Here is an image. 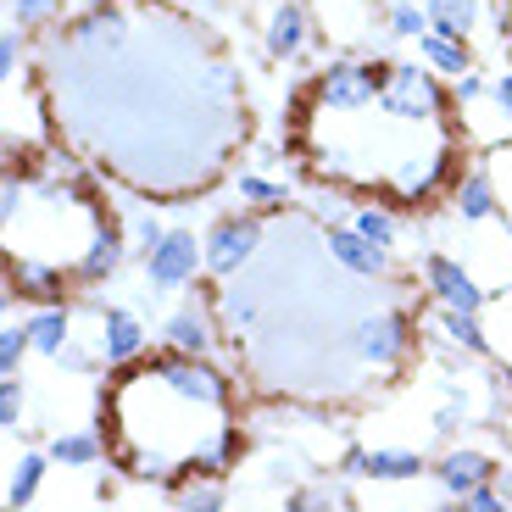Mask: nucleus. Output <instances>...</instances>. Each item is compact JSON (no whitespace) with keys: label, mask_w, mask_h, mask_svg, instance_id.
<instances>
[{"label":"nucleus","mask_w":512,"mask_h":512,"mask_svg":"<svg viewBox=\"0 0 512 512\" xmlns=\"http://www.w3.org/2000/svg\"><path fill=\"white\" fill-rule=\"evenodd\" d=\"M379 106L390 117H407V123H451L457 95L440 84V73L429 62H390L384 67Z\"/></svg>","instance_id":"f257e3e1"},{"label":"nucleus","mask_w":512,"mask_h":512,"mask_svg":"<svg viewBox=\"0 0 512 512\" xmlns=\"http://www.w3.org/2000/svg\"><path fill=\"white\" fill-rule=\"evenodd\" d=\"M384 67L390 62H368V56H329V62L312 73L307 106L318 112H368L384 90Z\"/></svg>","instance_id":"f03ea898"},{"label":"nucleus","mask_w":512,"mask_h":512,"mask_svg":"<svg viewBox=\"0 0 512 512\" xmlns=\"http://www.w3.org/2000/svg\"><path fill=\"white\" fill-rule=\"evenodd\" d=\"M201 240H206V279L229 284L262 256L268 223H262V212H229V218H218Z\"/></svg>","instance_id":"7ed1b4c3"},{"label":"nucleus","mask_w":512,"mask_h":512,"mask_svg":"<svg viewBox=\"0 0 512 512\" xmlns=\"http://www.w3.org/2000/svg\"><path fill=\"white\" fill-rule=\"evenodd\" d=\"M412 340H418V329H412V318L401 307L362 312V318L351 323V351H357V362L368 373H396L401 362H407Z\"/></svg>","instance_id":"20e7f679"},{"label":"nucleus","mask_w":512,"mask_h":512,"mask_svg":"<svg viewBox=\"0 0 512 512\" xmlns=\"http://www.w3.org/2000/svg\"><path fill=\"white\" fill-rule=\"evenodd\" d=\"M73 268L51 262V256H28V251H12L6 256V295L0 301H28V307H56V301H73Z\"/></svg>","instance_id":"39448f33"},{"label":"nucleus","mask_w":512,"mask_h":512,"mask_svg":"<svg viewBox=\"0 0 512 512\" xmlns=\"http://www.w3.org/2000/svg\"><path fill=\"white\" fill-rule=\"evenodd\" d=\"M195 273H206V240H195V229H167V240L145 256V284L156 295L190 290Z\"/></svg>","instance_id":"423d86ee"},{"label":"nucleus","mask_w":512,"mask_h":512,"mask_svg":"<svg viewBox=\"0 0 512 512\" xmlns=\"http://www.w3.org/2000/svg\"><path fill=\"white\" fill-rule=\"evenodd\" d=\"M90 318H95L90 351H95V362H101V368H128V362L145 357L151 334H145L140 312H128V307H90Z\"/></svg>","instance_id":"0eeeda50"},{"label":"nucleus","mask_w":512,"mask_h":512,"mask_svg":"<svg viewBox=\"0 0 512 512\" xmlns=\"http://www.w3.org/2000/svg\"><path fill=\"white\" fill-rule=\"evenodd\" d=\"M162 340H167V351L212 357V351H218V340H229V334H223V318H218V301H195V295H190L179 312H167Z\"/></svg>","instance_id":"6e6552de"},{"label":"nucleus","mask_w":512,"mask_h":512,"mask_svg":"<svg viewBox=\"0 0 512 512\" xmlns=\"http://www.w3.org/2000/svg\"><path fill=\"white\" fill-rule=\"evenodd\" d=\"M323 251H329V262L340 273H351V279H384V273L396 268L390 251L373 245L357 223H329V229H323Z\"/></svg>","instance_id":"1a4fd4ad"},{"label":"nucleus","mask_w":512,"mask_h":512,"mask_svg":"<svg viewBox=\"0 0 512 512\" xmlns=\"http://www.w3.org/2000/svg\"><path fill=\"white\" fill-rule=\"evenodd\" d=\"M423 284L435 295V307H451V312H485V284L462 268L457 256H423Z\"/></svg>","instance_id":"9d476101"},{"label":"nucleus","mask_w":512,"mask_h":512,"mask_svg":"<svg viewBox=\"0 0 512 512\" xmlns=\"http://www.w3.org/2000/svg\"><path fill=\"white\" fill-rule=\"evenodd\" d=\"M346 474L351 479H373V485H407V479H423L429 462L407 446H351L346 451Z\"/></svg>","instance_id":"9b49d317"},{"label":"nucleus","mask_w":512,"mask_h":512,"mask_svg":"<svg viewBox=\"0 0 512 512\" xmlns=\"http://www.w3.org/2000/svg\"><path fill=\"white\" fill-rule=\"evenodd\" d=\"M307 45H312V12L301 0H273L268 17H262V51H268V62H295Z\"/></svg>","instance_id":"f8f14e48"},{"label":"nucleus","mask_w":512,"mask_h":512,"mask_svg":"<svg viewBox=\"0 0 512 512\" xmlns=\"http://www.w3.org/2000/svg\"><path fill=\"white\" fill-rule=\"evenodd\" d=\"M128 251H134L128 229L106 218L101 229H95V240L84 245V256L73 262V284H78V290H95V284H106V279H112V273L128 262Z\"/></svg>","instance_id":"ddd939ff"},{"label":"nucleus","mask_w":512,"mask_h":512,"mask_svg":"<svg viewBox=\"0 0 512 512\" xmlns=\"http://www.w3.org/2000/svg\"><path fill=\"white\" fill-rule=\"evenodd\" d=\"M485 479H496V462H490L485 451H474V446H451L446 457L435 462V485H440V496H446L451 507H457L474 485H485Z\"/></svg>","instance_id":"4468645a"},{"label":"nucleus","mask_w":512,"mask_h":512,"mask_svg":"<svg viewBox=\"0 0 512 512\" xmlns=\"http://www.w3.org/2000/svg\"><path fill=\"white\" fill-rule=\"evenodd\" d=\"M496 173L490 167H468V173H457V184H451V212H457L462 223H485L496 218Z\"/></svg>","instance_id":"2eb2a0df"},{"label":"nucleus","mask_w":512,"mask_h":512,"mask_svg":"<svg viewBox=\"0 0 512 512\" xmlns=\"http://www.w3.org/2000/svg\"><path fill=\"white\" fill-rule=\"evenodd\" d=\"M73 329H78V312L67 307V301H56V307H34L28 312V340H34L39 357H62L67 346H73Z\"/></svg>","instance_id":"dca6fc26"},{"label":"nucleus","mask_w":512,"mask_h":512,"mask_svg":"<svg viewBox=\"0 0 512 512\" xmlns=\"http://www.w3.org/2000/svg\"><path fill=\"white\" fill-rule=\"evenodd\" d=\"M45 451H51L56 468H95L101 457H112L106 435H95V429H62V435H56Z\"/></svg>","instance_id":"f3484780"},{"label":"nucleus","mask_w":512,"mask_h":512,"mask_svg":"<svg viewBox=\"0 0 512 512\" xmlns=\"http://www.w3.org/2000/svg\"><path fill=\"white\" fill-rule=\"evenodd\" d=\"M429 6V28L451 39H474L485 23V0H423Z\"/></svg>","instance_id":"a211bd4d"},{"label":"nucleus","mask_w":512,"mask_h":512,"mask_svg":"<svg viewBox=\"0 0 512 512\" xmlns=\"http://www.w3.org/2000/svg\"><path fill=\"white\" fill-rule=\"evenodd\" d=\"M418 56L429 67H435L440 78H462V73H474V51H468V39H451V34H429L418 39Z\"/></svg>","instance_id":"6ab92c4d"},{"label":"nucleus","mask_w":512,"mask_h":512,"mask_svg":"<svg viewBox=\"0 0 512 512\" xmlns=\"http://www.w3.org/2000/svg\"><path fill=\"white\" fill-rule=\"evenodd\" d=\"M45 468H51V451H23V457L12 462V479H6V512H17V507H34V496H39V485H45Z\"/></svg>","instance_id":"aec40b11"},{"label":"nucleus","mask_w":512,"mask_h":512,"mask_svg":"<svg viewBox=\"0 0 512 512\" xmlns=\"http://www.w3.org/2000/svg\"><path fill=\"white\" fill-rule=\"evenodd\" d=\"M229 501H234L229 479H212V474H184L173 485V507H184V512H223Z\"/></svg>","instance_id":"412c9836"},{"label":"nucleus","mask_w":512,"mask_h":512,"mask_svg":"<svg viewBox=\"0 0 512 512\" xmlns=\"http://www.w3.org/2000/svg\"><path fill=\"white\" fill-rule=\"evenodd\" d=\"M435 329L446 334L457 351H468V357H490V334H485V323H479V312H451V307H440V312H435Z\"/></svg>","instance_id":"4be33fe9"},{"label":"nucleus","mask_w":512,"mask_h":512,"mask_svg":"<svg viewBox=\"0 0 512 512\" xmlns=\"http://www.w3.org/2000/svg\"><path fill=\"white\" fill-rule=\"evenodd\" d=\"M346 223H357V229L368 234L373 245H384V251H396V240H401V218L390 212V206H384V195H373V201H357Z\"/></svg>","instance_id":"5701e85b"},{"label":"nucleus","mask_w":512,"mask_h":512,"mask_svg":"<svg viewBox=\"0 0 512 512\" xmlns=\"http://www.w3.org/2000/svg\"><path fill=\"white\" fill-rule=\"evenodd\" d=\"M384 34L396 39H423L429 34V6H418V0H384Z\"/></svg>","instance_id":"b1692460"},{"label":"nucleus","mask_w":512,"mask_h":512,"mask_svg":"<svg viewBox=\"0 0 512 512\" xmlns=\"http://www.w3.org/2000/svg\"><path fill=\"white\" fill-rule=\"evenodd\" d=\"M240 201L251 206V212H279V206H290V190L284 184H273V179H262V173H240Z\"/></svg>","instance_id":"393cba45"},{"label":"nucleus","mask_w":512,"mask_h":512,"mask_svg":"<svg viewBox=\"0 0 512 512\" xmlns=\"http://www.w3.org/2000/svg\"><path fill=\"white\" fill-rule=\"evenodd\" d=\"M23 418H28V384H23V373H0V429L17 435Z\"/></svg>","instance_id":"a878e982"},{"label":"nucleus","mask_w":512,"mask_h":512,"mask_svg":"<svg viewBox=\"0 0 512 512\" xmlns=\"http://www.w3.org/2000/svg\"><path fill=\"white\" fill-rule=\"evenodd\" d=\"M128 240H134V251H140V256H151L156 245L167 240L162 212H156V206H134V218H128Z\"/></svg>","instance_id":"bb28decb"},{"label":"nucleus","mask_w":512,"mask_h":512,"mask_svg":"<svg viewBox=\"0 0 512 512\" xmlns=\"http://www.w3.org/2000/svg\"><path fill=\"white\" fill-rule=\"evenodd\" d=\"M28 351H34L28 323H6V329H0V373H23Z\"/></svg>","instance_id":"cd10ccee"},{"label":"nucleus","mask_w":512,"mask_h":512,"mask_svg":"<svg viewBox=\"0 0 512 512\" xmlns=\"http://www.w3.org/2000/svg\"><path fill=\"white\" fill-rule=\"evenodd\" d=\"M12 6V23L17 28H45L67 12V0H6Z\"/></svg>","instance_id":"c85d7f7f"},{"label":"nucleus","mask_w":512,"mask_h":512,"mask_svg":"<svg viewBox=\"0 0 512 512\" xmlns=\"http://www.w3.org/2000/svg\"><path fill=\"white\" fill-rule=\"evenodd\" d=\"M17 67H23V28L6 23L0 28V84H6V90L17 84Z\"/></svg>","instance_id":"c756f323"},{"label":"nucleus","mask_w":512,"mask_h":512,"mask_svg":"<svg viewBox=\"0 0 512 512\" xmlns=\"http://www.w3.org/2000/svg\"><path fill=\"white\" fill-rule=\"evenodd\" d=\"M284 507L295 512H312V507H351L346 490H334V485H307V490H295V496H284Z\"/></svg>","instance_id":"7c9ffc66"},{"label":"nucleus","mask_w":512,"mask_h":512,"mask_svg":"<svg viewBox=\"0 0 512 512\" xmlns=\"http://www.w3.org/2000/svg\"><path fill=\"white\" fill-rule=\"evenodd\" d=\"M457 507H462V512H501V507H507V496H501L496 479H485V485H474L468 496L457 501Z\"/></svg>","instance_id":"2f4dec72"},{"label":"nucleus","mask_w":512,"mask_h":512,"mask_svg":"<svg viewBox=\"0 0 512 512\" xmlns=\"http://www.w3.org/2000/svg\"><path fill=\"white\" fill-rule=\"evenodd\" d=\"M451 95H457V106H479V101H490V78L474 67V73L451 78Z\"/></svg>","instance_id":"473e14b6"},{"label":"nucleus","mask_w":512,"mask_h":512,"mask_svg":"<svg viewBox=\"0 0 512 512\" xmlns=\"http://www.w3.org/2000/svg\"><path fill=\"white\" fill-rule=\"evenodd\" d=\"M490 106H496V117L512 128V67H507V73L490 78Z\"/></svg>","instance_id":"72a5a7b5"},{"label":"nucleus","mask_w":512,"mask_h":512,"mask_svg":"<svg viewBox=\"0 0 512 512\" xmlns=\"http://www.w3.org/2000/svg\"><path fill=\"white\" fill-rule=\"evenodd\" d=\"M501 379H507V390H512V362H501Z\"/></svg>","instance_id":"f704fd0d"},{"label":"nucleus","mask_w":512,"mask_h":512,"mask_svg":"<svg viewBox=\"0 0 512 512\" xmlns=\"http://www.w3.org/2000/svg\"><path fill=\"white\" fill-rule=\"evenodd\" d=\"M501 28H507V39H512V0H507V23H501Z\"/></svg>","instance_id":"c9c22d12"}]
</instances>
